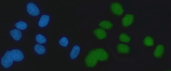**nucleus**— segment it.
<instances>
[{"label": "nucleus", "instance_id": "obj_17", "mask_svg": "<svg viewBox=\"0 0 171 71\" xmlns=\"http://www.w3.org/2000/svg\"><path fill=\"white\" fill-rule=\"evenodd\" d=\"M14 26L21 30H25L28 28L27 22L24 20H20L17 21L14 24Z\"/></svg>", "mask_w": 171, "mask_h": 71}, {"label": "nucleus", "instance_id": "obj_14", "mask_svg": "<svg viewBox=\"0 0 171 71\" xmlns=\"http://www.w3.org/2000/svg\"><path fill=\"white\" fill-rule=\"evenodd\" d=\"M142 42L143 45L145 47H153L154 44V40L152 36L147 35L143 38Z\"/></svg>", "mask_w": 171, "mask_h": 71}, {"label": "nucleus", "instance_id": "obj_13", "mask_svg": "<svg viewBox=\"0 0 171 71\" xmlns=\"http://www.w3.org/2000/svg\"><path fill=\"white\" fill-rule=\"evenodd\" d=\"M98 25L99 27L107 30H111L113 26V24L111 21L106 20L100 21Z\"/></svg>", "mask_w": 171, "mask_h": 71}, {"label": "nucleus", "instance_id": "obj_8", "mask_svg": "<svg viewBox=\"0 0 171 71\" xmlns=\"http://www.w3.org/2000/svg\"><path fill=\"white\" fill-rule=\"evenodd\" d=\"M166 52V47L163 44H159L154 49L153 55L154 57L157 59L161 58L164 55Z\"/></svg>", "mask_w": 171, "mask_h": 71}, {"label": "nucleus", "instance_id": "obj_12", "mask_svg": "<svg viewBox=\"0 0 171 71\" xmlns=\"http://www.w3.org/2000/svg\"><path fill=\"white\" fill-rule=\"evenodd\" d=\"M81 50L79 45H74L72 48L69 54L70 58L72 60L76 59L78 56Z\"/></svg>", "mask_w": 171, "mask_h": 71}, {"label": "nucleus", "instance_id": "obj_9", "mask_svg": "<svg viewBox=\"0 0 171 71\" xmlns=\"http://www.w3.org/2000/svg\"><path fill=\"white\" fill-rule=\"evenodd\" d=\"M93 35L97 39L102 40L106 38L108 36V34L105 30L100 27L93 28L92 31Z\"/></svg>", "mask_w": 171, "mask_h": 71}, {"label": "nucleus", "instance_id": "obj_11", "mask_svg": "<svg viewBox=\"0 0 171 71\" xmlns=\"http://www.w3.org/2000/svg\"><path fill=\"white\" fill-rule=\"evenodd\" d=\"M9 33L12 38L16 41H20L23 37V34L21 30L17 28H13L10 30Z\"/></svg>", "mask_w": 171, "mask_h": 71}, {"label": "nucleus", "instance_id": "obj_10", "mask_svg": "<svg viewBox=\"0 0 171 71\" xmlns=\"http://www.w3.org/2000/svg\"><path fill=\"white\" fill-rule=\"evenodd\" d=\"M50 16L48 14H43L39 18L37 23L38 26L44 28L49 24L50 21Z\"/></svg>", "mask_w": 171, "mask_h": 71}, {"label": "nucleus", "instance_id": "obj_4", "mask_svg": "<svg viewBox=\"0 0 171 71\" xmlns=\"http://www.w3.org/2000/svg\"><path fill=\"white\" fill-rule=\"evenodd\" d=\"M25 9L27 14L31 16H37L40 13V10L38 6L32 1H29L27 3Z\"/></svg>", "mask_w": 171, "mask_h": 71}, {"label": "nucleus", "instance_id": "obj_2", "mask_svg": "<svg viewBox=\"0 0 171 71\" xmlns=\"http://www.w3.org/2000/svg\"><path fill=\"white\" fill-rule=\"evenodd\" d=\"M14 63L10 50H7L4 53L0 59V64L5 69L11 68Z\"/></svg>", "mask_w": 171, "mask_h": 71}, {"label": "nucleus", "instance_id": "obj_15", "mask_svg": "<svg viewBox=\"0 0 171 71\" xmlns=\"http://www.w3.org/2000/svg\"><path fill=\"white\" fill-rule=\"evenodd\" d=\"M33 49L35 52L39 55H43L46 52V49L45 46L41 44L36 43L33 47Z\"/></svg>", "mask_w": 171, "mask_h": 71}, {"label": "nucleus", "instance_id": "obj_16", "mask_svg": "<svg viewBox=\"0 0 171 71\" xmlns=\"http://www.w3.org/2000/svg\"><path fill=\"white\" fill-rule=\"evenodd\" d=\"M119 40L124 43H128L131 42L132 38L130 35L125 32L121 33L119 36Z\"/></svg>", "mask_w": 171, "mask_h": 71}, {"label": "nucleus", "instance_id": "obj_18", "mask_svg": "<svg viewBox=\"0 0 171 71\" xmlns=\"http://www.w3.org/2000/svg\"><path fill=\"white\" fill-rule=\"evenodd\" d=\"M36 41L38 43L43 44L47 41L46 37L41 33H38L34 37Z\"/></svg>", "mask_w": 171, "mask_h": 71}, {"label": "nucleus", "instance_id": "obj_5", "mask_svg": "<svg viewBox=\"0 0 171 71\" xmlns=\"http://www.w3.org/2000/svg\"><path fill=\"white\" fill-rule=\"evenodd\" d=\"M10 51L14 61L20 62L24 59L25 57V54L20 49L14 48L11 49Z\"/></svg>", "mask_w": 171, "mask_h": 71}, {"label": "nucleus", "instance_id": "obj_3", "mask_svg": "<svg viewBox=\"0 0 171 71\" xmlns=\"http://www.w3.org/2000/svg\"><path fill=\"white\" fill-rule=\"evenodd\" d=\"M109 9L111 13L117 16H121L124 11L123 5L118 1H113L109 5Z\"/></svg>", "mask_w": 171, "mask_h": 71}, {"label": "nucleus", "instance_id": "obj_7", "mask_svg": "<svg viewBox=\"0 0 171 71\" xmlns=\"http://www.w3.org/2000/svg\"><path fill=\"white\" fill-rule=\"evenodd\" d=\"M115 49L117 53L121 55L128 54L130 53L131 50L130 47L124 43H117Z\"/></svg>", "mask_w": 171, "mask_h": 71}, {"label": "nucleus", "instance_id": "obj_6", "mask_svg": "<svg viewBox=\"0 0 171 71\" xmlns=\"http://www.w3.org/2000/svg\"><path fill=\"white\" fill-rule=\"evenodd\" d=\"M135 19V16L132 13L126 14L122 18L121 20V24L124 27H128L131 26L133 23Z\"/></svg>", "mask_w": 171, "mask_h": 71}, {"label": "nucleus", "instance_id": "obj_19", "mask_svg": "<svg viewBox=\"0 0 171 71\" xmlns=\"http://www.w3.org/2000/svg\"><path fill=\"white\" fill-rule=\"evenodd\" d=\"M58 43L61 46L64 47H66L69 43L68 39L66 37L63 36L59 40Z\"/></svg>", "mask_w": 171, "mask_h": 71}, {"label": "nucleus", "instance_id": "obj_1", "mask_svg": "<svg viewBox=\"0 0 171 71\" xmlns=\"http://www.w3.org/2000/svg\"><path fill=\"white\" fill-rule=\"evenodd\" d=\"M109 57V53L105 49L101 47L93 48L90 50L85 57L84 64L87 68H94L99 61H106Z\"/></svg>", "mask_w": 171, "mask_h": 71}]
</instances>
